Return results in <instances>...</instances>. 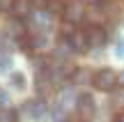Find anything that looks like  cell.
Here are the masks:
<instances>
[{
    "label": "cell",
    "instance_id": "cell-10",
    "mask_svg": "<svg viewBox=\"0 0 124 122\" xmlns=\"http://www.w3.org/2000/svg\"><path fill=\"white\" fill-rule=\"evenodd\" d=\"M32 7H35V12H44L48 7V0H32Z\"/></svg>",
    "mask_w": 124,
    "mask_h": 122
},
{
    "label": "cell",
    "instance_id": "cell-4",
    "mask_svg": "<svg viewBox=\"0 0 124 122\" xmlns=\"http://www.w3.org/2000/svg\"><path fill=\"white\" fill-rule=\"evenodd\" d=\"M87 30V41L92 49H101V46H106L108 41V30L103 25H87L85 28Z\"/></svg>",
    "mask_w": 124,
    "mask_h": 122
},
{
    "label": "cell",
    "instance_id": "cell-15",
    "mask_svg": "<svg viewBox=\"0 0 124 122\" xmlns=\"http://www.w3.org/2000/svg\"><path fill=\"white\" fill-rule=\"evenodd\" d=\"M120 85L124 88V74H120Z\"/></svg>",
    "mask_w": 124,
    "mask_h": 122
},
{
    "label": "cell",
    "instance_id": "cell-14",
    "mask_svg": "<svg viewBox=\"0 0 124 122\" xmlns=\"http://www.w3.org/2000/svg\"><path fill=\"white\" fill-rule=\"evenodd\" d=\"M113 122H124V115H117V118L113 120Z\"/></svg>",
    "mask_w": 124,
    "mask_h": 122
},
{
    "label": "cell",
    "instance_id": "cell-12",
    "mask_svg": "<svg viewBox=\"0 0 124 122\" xmlns=\"http://www.w3.org/2000/svg\"><path fill=\"white\" fill-rule=\"evenodd\" d=\"M7 95H5V90H0V108H7Z\"/></svg>",
    "mask_w": 124,
    "mask_h": 122
},
{
    "label": "cell",
    "instance_id": "cell-5",
    "mask_svg": "<svg viewBox=\"0 0 124 122\" xmlns=\"http://www.w3.org/2000/svg\"><path fill=\"white\" fill-rule=\"evenodd\" d=\"M44 111H46V106H44V101H39V99H32V101H28V104L23 106V115H25L28 120H39L41 115H44Z\"/></svg>",
    "mask_w": 124,
    "mask_h": 122
},
{
    "label": "cell",
    "instance_id": "cell-9",
    "mask_svg": "<svg viewBox=\"0 0 124 122\" xmlns=\"http://www.w3.org/2000/svg\"><path fill=\"white\" fill-rule=\"evenodd\" d=\"M0 122H18V113L16 111H9V108L0 111Z\"/></svg>",
    "mask_w": 124,
    "mask_h": 122
},
{
    "label": "cell",
    "instance_id": "cell-1",
    "mask_svg": "<svg viewBox=\"0 0 124 122\" xmlns=\"http://www.w3.org/2000/svg\"><path fill=\"white\" fill-rule=\"evenodd\" d=\"M92 85L97 88L99 92H113L117 85H120V74H115L113 69L103 67V69H99V72H94Z\"/></svg>",
    "mask_w": 124,
    "mask_h": 122
},
{
    "label": "cell",
    "instance_id": "cell-3",
    "mask_svg": "<svg viewBox=\"0 0 124 122\" xmlns=\"http://www.w3.org/2000/svg\"><path fill=\"white\" fill-rule=\"evenodd\" d=\"M94 113H97V106H94V99L90 95H78L76 97V115L80 120H92Z\"/></svg>",
    "mask_w": 124,
    "mask_h": 122
},
{
    "label": "cell",
    "instance_id": "cell-7",
    "mask_svg": "<svg viewBox=\"0 0 124 122\" xmlns=\"http://www.w3.org/2000/svg\"><path fill=\"white\" fill-rule=\"evenodd\" d=\"M92 76H94V74L87 72V69H76V74H74L71 81L78 83V85H87V83H92Z\"/></svg>",
    "mask_w": 124,
    "mask_h": 122
},
{
    "label": "cell",
    "instance_id": "cell-13",
    "mask_svg": "<svg viewBox=\"0 0 124 122\" xmlns=\"http://www.w3.org/2000/svg\"><path fill=\"white\" fill-rule=\"evenodd\" d=\"M64 122H85V120H80L78 115H74V118H64Z\"/></svg>",
    "mask_w": 124,
    "mask_h": 122
},
{
    "label": "cell",
    "instance_id": "cell-2",
    "mask_svg": "<svg viewBox=\"0 0 124 122\" xmlns=\"http://www.w3.org/2000/svg\"><path fill=\"white\" fill-rule=\"evenodd\" d=\"M85 12H87V7H85L83 2H67L64 12H62V18H64V23H71V25H78V23L85 21Z\"/></svg>",
    "mask_w": 124,
    "mask_h": 122
},
{
    "label": "cell",
    "instance_id": "cell-6",
    "mask_svg": "<svg viewBox=\"0 0 124 122\" xmlns=\"http://www.w3.org/2000/svg\"><path fill=\"white\" fill-rule=\"evenodd\" d=\"M32 9H35V7H32V0H12V14L18 16V18L30 16Z\"/></svg>",
    "mask_w": 124,
    "mask_h": 122
},
{
    "label": "cell",
    "instance_id": "cell-11",
    "mask_svg": "<svg viewBox=\"0 0 124 122\" xmlns=\"http://www.w3.org/2000/svg\"><path fill=\"white\" fill-rule=\"evenodd\" d=\"M115 53H117V58H124V37L120 39V44H117V49H115Z\"/></svg>",
    "mask_w": 124,
    "mask_h": 122
},
{
    "label": "cell",
    "instance_id": "cell-8",
    "mask_svg": "<svg viewBox=\"0 0 124 122\" xmlns=\"http://www.w3.org/2000/svg\"><path fill=\"white\" fill-rule=\"evenodd\" d=\"M9 81H12V85L16 88V90H23V88H25V76H23L21 72H14L12 76H9Z\"/></svg>",
    "mask_w": 124,
    "mask_h": 122
}]
</instances>
